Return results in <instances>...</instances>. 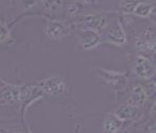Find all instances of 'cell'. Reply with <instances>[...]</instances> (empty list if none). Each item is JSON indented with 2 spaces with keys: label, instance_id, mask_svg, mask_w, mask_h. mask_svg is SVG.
I'll list each match as a JSON object with an SVG mask.
<instances>
[{
  "label": "cell",
  "instance_id": "cell-1",
  "mask_svg": "<svg viewBox=\"0 0 156 133\" xmlns=\"http://www.w3.org/2000/svg\"><path fill=\"white\" fill-rule=\"evenodd\" d=\"M24 84H14L0 78V111L6 118L20 115Z\"/></svg>",
  "mask_w": 156,
  "mask_h": 133
},
{
  "label": "cell",
  "instance_id": "cell-2",
  "mask_svg": "<svg viewBox=\"0 0 156 133\" xmlns=\"http://www.w3.org/2000/svg\"><path fill=\"white\" fill-rule=\"evenodd\" d=\"M135 49L140 54L154 57L156 53V26L149 22L135 36Z\"/></svg>",
  "mask_w": 156,
  "mask_h": 133
},
{
  "label": "cell",
  "instance_id": "cell-3",
  "mask_svg": "<svg viewBox=\"0 0 156 133\" xmlns=\"http://www.w3.org/2000/svg\"><path fill=\"white\" fill-rule=\"evenodd\" d=\"M76 31V26L72 20L68 19H46L44 34L52 41H60L72 36Z\"/></svg>",
  "mask_w": 156,
  "mask_h": 133
},
{
  "label": "cell",
  "instance_id": "cell-4",
  "mask_svg": "<svg viewBox=\"0 0 156 133\" xmlns=\"http://www.w3.org/2000/svg\"><path fill=\"white\" fill-rule=\"evenodd\" d=\"M112 13L109 12H94V13H84L80 14L78 18L73 19V24L76 29H95L99 33H103V31L107 29L110 22L109 14Z\"/></svg>",
  "mask_w": 156,
  "mask_h": 133
},
{
  "label": "cell",
  "instance_id": "cell-5",
  "mask_svg": "<svg viewBox=\"0 0 156 133\" xmlns=\"http://www.w3.org/2000/svg\"><path fill=\"white\" fill-rule=\"evenodd\" d=\"M127 32L124 29V25L119 18H116L115 20H110L107 29L102 33V41L116 46V47H122L127 44Z\"/></svg>",
  "mask_w": 156,
  "mask_h": 133
},
{
  "label": "cell",
  "instance_id": "cell-6",
  "mask_svg": "<svg viewBox=\"0 0 156 133\" xmlns=\"http://www.w3.org/2000/svg\"><path fill=\"white\" fill-rule=\"evenodd\" d=\"M41 91L44 92V95L50 99L59 98L68 91V84L65 79L59 74H52L49 76L37 83Z\"/></svg>",
  "mask_w": 156,
  "mask_h": 133
},
{
  "label": "cell",
  "instance_id": "cell-7",
  "mask_svg": "<svg viewBox=\"0 0 156 133\" xmlns=\"http://www.w3.org/2000/svg\"><path fill=\"white\" fill-rule=\"evenodd\" d=\"M96 71H97V76L103 80V83L110 86L115 91V93L123 92L128 87L129 77L126 72H118V71L102 68V67L97 68Z\"/></svg>",
  "mask_w": 156,
  "mask_h": 133
},
{
  "label": "cell",
  "instance_id": "cell-8",
  "mask_svg": "<svg viewBox=\"0 0 156 133\" xmlns=\"http://www.w3.org/2000/svg\"><path fill=\"white\" fill-rule=\"evenodd\" d=\"M77 38L78 46L83 51H91L98 47L102 41V33L90 29H76L73 33Z\"/></svg>",
  "mask_w": 156,
  "mask_h": 133
},
{
  "label": "cell",
  "instance_id": "cell-9",
  "mask_svg": "<svg viewBox=\"0 0 156 133\" xmlns=\"http://www.w3.org/2000/svg\"><path fill=\"white\" fill-rule=\"evenodd\" d=\"M45 95L44 92L41 91V88L39 87L38 84L36 85H27L24 84V88H23V100H21V107H20V118L24 121L25 120V115L26 112L29 111V108L37 103L38 100L43 99Z\"/></svg>",
  "mask_w": 156,
  "mask_h": 133
},
{
  "label": "cell",
  "instance_id": "cell-10",
  "mask_svg": "<svg viewBox=\"0 0 156 133\" xmlns=\"http://www.w3.org/2000/svg\"><path fill=\"white\" fill-rule=\"evenodd\" d=\"M133 73H134V76H136L140 79H143V80H148V79L153 78L156 74L155 65H154L153 59H150L144 54L138 53L133 63Z\"/></svg>",
  "mask_w": 156,
  "mask_h": 133
},
{
  "label": "cell",
  "instance_id": "cell-11",
  "mask_svg": "<svg viewBox=\"0 0 156 133\" xmlns=\"http://www.w3.org/2000/svg\"><path fill=\"white\" fill-rule=\"evenodd\" d=\"M114 114L117 118H119L123 123H138L143 118V111L142 108H137L129 104H121L118 105Z\"/></svg>",
  "mask_w": 156,
  "mask_h": 133
},
{
  "label": "cell",
  "instance_id": "cell-12",
  "mask_svg": "<svg viewBox=\"0 0 156 133\" xmlns=\"http://www.w3.org/2000/svg\"><path fill=\"white\" fill-rule=\"evenodd\" d=\"M40 11L43 12L41 17L45 19H64V1L63 0H43L40 5Z\"/></svg>",
  "mask_w": 156,
  "mask_h": 133
},
{
  "label": "cell",
  "instance_id": "cell-13",
  "mask_svg": "<svg viewBox=\"0 0 156 133\" xmlns=\"http://www.w3.org/2000/svg\"><path fill=\"white\" fill-rule=\"evenodd\" d=\"M148 101V94L143 85H135L131 87L126 104H129L137 108H143Z\"/></svg>",
  "mask_w": 156,
  "mask_h": 133
},
{
  "label": "cell",
  "instance_id": "cell-14",
  "mask_svg": "<svg viewBox=\"0 0 156 133\" xmlns=\"http://www.w3.org/2000/svg\"><path fill=\"white\" fill-rule=\"evenodd\" d=\"M126 123H123L114 113H107L102 120L103 133H121L124 130Z\"/></svg>",
  "mask_w": 156,
  "mask_h": 133
},
{
  "label": "cell",
  "instance_id": "cell-15",
  "mask_svg": "<svg viewBox=\"0 0 156 133\" xmlns=\"http://www.w3.org/2000/svg\"><path fill=\"white\" fill-rule=\"evenodd\" d=\"M13 43V36H12V25L0 20V46L10 45Z\"/></svg>",
  "mask_w": 156,
  "mask_h": 133
},
{
  "label": "cell",
  "instance_id": "cell-16",
  "mask_svg": "<svg viewBox=\"0 0 156 133\" xmlns=\"http://www.w3.org/2000/svg\"><path fill=\"white\" fill-rule=\"evenodd\" d=\"M154 7V4L150 2V1H138L134 10L133 15H135L137 18H141V19H148L151 10Z\"/></svg>",
  "mask_w": 156,
  "mask_h": 133
},
{
  "label": "cell",
  "instance_id": "cell-17",
  "mask_svg": "<svg viewBox=\"0 0 156 133\" xmlns=\"http://www.w3.org/2000/svg\"><path fill=\"white\" fill-rule=\"evenodd\" d=\"M82 4L79 1H73L66 5L65 10H64V19L73 20L78 18L82 14Z\"/></svg>",
  "mask_w": 156,
  "mask_h": 133
},
{
  "label": "cell",
  "instance_id": "cell-18",
  "mask_svg": "<svg viewBox=\"0 0 156 133\" xmlns=\"http://www.w3.org/2000/svg\"><path fill=\"white\" fill-rule=\"evenodd\" d=\"M138 0H121L118 4V12L123 15H133Z\"/></svg>",
  "mask_w": 156,
  "mask_h": 133
},
{
  "label": "cell",
  "instance_id": "cell-19",
  "mask_svg": "<svg viewBox=\"0 0 156 133\" xmlns=\"http://www.w3.org/2000/svg\"><path fill=\"white\" fill-rule=\"evenodd\" d=\"M43 0H18V9L21 12L26 13L34 10L36 7H40Z\"/></svg>",
  "mask_w": 156,
  "mask_h": 133
},
{
  "label": "cell",
  "instance_id": "cell-20",
  "mask_svg": "<svg viewBox=\"0 0 156 133\" xmlns=\"http://www.w3.org/2000/svg\"><path fill=\"white\" fill-rule=\"evenodd\" d=\"M143 86H144L147 94H148V100L151 99L153 101H156V76L146 80V84Z\"/></svg>",
  "mask_w": 156,
  "mask_h": 133
},
{
  "label": "cell",
  "instance_id": "cell-21",
  "mask_svg": "<svg viewBox=\"0 0 156 133\" xmlns=\"http://www.w3.org/2000/svg\"><path fill=\"white\" fill-rule=\"evenodd\" d=\"M0 133H27V131L21 127H0Z\"/></svg>",
  "mask_w": 156,
  "mask_h": 133
},
{
  "label": "cell",
  "instance_id": "cell-22",
  "mask_svg": "<svg viewBox=\"0 0 156 133\" xmlns=\"http://www.w3.org/2000/svg\"><path fill=\"white\" fill-rule=\"evenodd\" d=\"M83 6H98L103 0H78Z\"/></svg>",
  "mask_w": 156,
  "mask_h": 133
},
{
  "label": "cell",
  "instance_id": "cell-23",
  "mask_svg": "<svg viewBox=\"0 0 156 133\" xmlns=\"http://www.w3.org/2000/svg\"><path fill=\"white\" fill-rule=\"evenodd\" d=\"M146 133H156V119H153V121L147 126Z\"/></svg>",
  "mask_w": 156,
  "mask_h": 133
},
{
  "label": "cell",
  "instance_id": "cell-24",
  "mask_svg": "<svg viewBox=\"0 0 156 133\" xmlns=\"http://www.w3.org/2000/svg\"><path fill=\"white\" fill-rule=\"evenodd\" d=\"M148 19L150 20V22L151 24H154L156 26V5L154 4V7H153V10H151V13H150V15H149V18Z\"/></svg>",
  "mask_w": 156,
  "mask_h": 133
},
{
  "label": "cell",
  "instance_id": "cell-25",
  "mask_svg": "<svg viewBox=\"0 0 156 133\" xmlns=\"http://www.w3.org/2000/svg\"><path fill=\"white\" fill-rule=\"evenodd\" d=\"M153 61H154V65H155V71H156V53H155V56H154V60H153Z\"/></svg>",
  "mask_w": 156,
  "mask_h": 133
},
{
  "label": "cell",
  "instance_id": "cell-26",
  "mask_svg": "<svg viewBox=\"0 0 156 133\" xmlns=\"http://www.w3.org/2000/svg\"><path fill=\"white\" fill-rule=\"evenodd\" d=\"M26 131H27V133H32V131H31V130H30L29 127H26Z\"/></svg>",
  "mask_w": 156,
  "mask_h": 133
},
{
  "label": "cell",
  "instance_id": "cell-27",
  "mask_svg": "<svg viewBox=\"0 0 156 133\" xmlns=\"http://www.w3.org/2000/svg\"><path fill=\"white\" fill-rule=\"evenodd\" d=\"M154 2H155V5H156V0H154Z\"/></svg>",
  "mask_w": 156,
  "mask_h": 133
}]
</instances>
